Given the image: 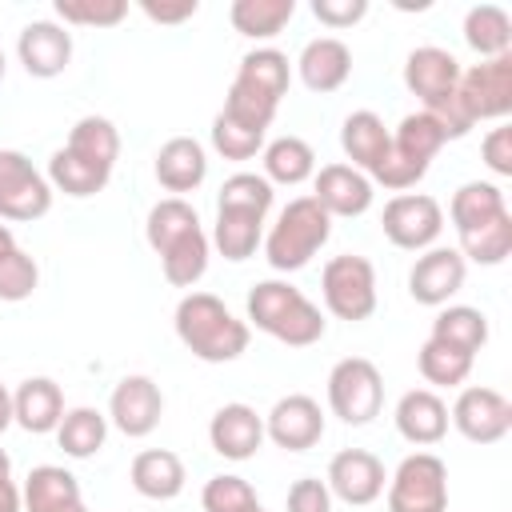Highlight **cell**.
Listing matches in <instances>:
<instances>
[{
    "label": "cell",
    "mask_w": 512,
    "mask_h": 512,
    "mask_svg": "<svg viewBox=\"0 0 512 512\" xmlns=\"http://www.w3.org/2000/svg\"><path fill=\"white\" fill-rule=\"evenodd\" d=\"M64 392L56 380L48 376H28L20 380V388L12 392V424H20L24 432L32 436H44V432H56L60 420H64Z\"/></svg>",
    "instance_id": "22"
},
{
    "label": "cell",
    "mask_w": 512,
    "mask_h": 512,
    "mask_svg": "<svg viewBox=\"0 0 512 512\" xmlns=\"http://www.w3.org/2000/svg\"><path fill=\"white\" fill-rule=\"evenodd\" d=\"M0 80H4V48H0Z\"/></svg>",
    "instance_id": "54"
},
{
    "label": "cell",
    "mask_w": 512,
    "mask_h": 512,
    "mask_svg": "<svg viewBox=\"0 0 512 512\" xmlns=\"http://www.w3.org/2000/svg\"><path fill=\"white\" fill-rule=\"evenodd\" d=\"M128 480H132V488L144 500H176L184 492L188 472H184V460L176 452H168V448H144V452H136V460L128 468Z\"/></svg>",
    "instance_id": "24"
},
{
    "label": "cell",
    "mask_w": 512,
    "mask_h": 512,
    "mask_svg": "<svg viewBox=\"0 0 512 512\" xmlns=\"http://www.w3.org/2000/svg\"><path fill=\"white\" fill-rule=\"evenodd\" d=\"M24 512H72L80 508V480L60 464H36L20 488Z\"/></svg>",
    "instance_id": "25"
},
{
    "label": "cell",
    "mask_w": 512,
    "mask_h": 512,
    "mask_svg": "<svg viewBox=\"0 0 512 512\" xmlns=\"http://www.w3.org/2000/svg\"><path fill=\"white\" fill-rule=\"evenodd\" d=\"M52 208V184L48 176L16 148H0V220L32 224L48 216Z\"/></svg>",
    "instance_id": "9"
},
{
    "label": "cell",
    "mask_w": 512,
    "mask_h": 512,
    "mask_svg": "<svg viewBox=\"0 0 512 512\" xmlns=\"http://www.w3.org/2000/svg\"><path fill=\"white\" fill-rule=\"evenodd\" d=\"M328 492L352 508H364L372 500L384 496V484H388V472H384V460L372 456L368 448H344L328 460Z\"/></svg>",
    "instance_id": "13"
},
{
    "label": "cell",
    "mask_w": 512,
    "mask_h": 512,
    "mask_svg": "<svg viewBox=\"0 0 512 512\" xmlns=\"http://www.w3.org/2000/svg\"><path fill=\"white\" fill-rule=\"evenodd\" d=\"M72 512H88V508H84V504H80V508H72Z\"/></svg>",
    "instance_id": "55"
},
{
    "label": "cell",
    "mask_w": 512,
    "mask_h": 512,
    "mask_svg": "<svg viewBox=\"0 0 512 512\" xmlns=\"http://www.w3.org/2000/svg\"><path fill=\"white\" fill-rule=\"evenodd\" d=\"M208 444L224 460H236V464L252 460L264 444V416L252 404H240V400L220 404L208 420Z\"/></svg>",
    "instance_id": "17"
},
{
    "label": "cell",
    "mask_w": 512,
    "mask_h": 512,
    "mask_svg": "<svg viewBox=\"0 0 512 512\" xmlns=\"http://www.w3.org/2000/svg\"><path fill=\"white\" fill-rule=\"evenodd\" d=\"M472 360L476 356H468V352H460V348H448V344H440V340H424L420 344V352H416V368H420V376L428 380V384H436V388H460L464 380H468V372H472Z\"/></svg>",
    "instance_id": "40"
},
{
    "label": "cell",
    "mask_w": 512,
    "mask_h": 512,
    "mask_svg": "<svg viewBox=\"0 0 512 512\" xmlns=\"http://www.w3.org/2000/svg\"><path fill=\"white\" fill-rule=\"evenodd\" d=\"M296 72L304 80L308 92H336L344 88V80L352 76V48L340 36H316L300 48L296 56Z\"/></svg>",
    "instance_id": "21"
},
{
    "label": "cell",
    "mask_w": 512,
    "mask_h": 512,
    "mask_svg": "<svg viewBox=\"0 0 512 512\" xmlns=\"http://www.w3.org/2000/svg\"><path fill=\"white\" fill-rule=\"evenodd\" d=\"M200 228V212L184 200V196H164L148 208V220H144V236L152 244V252H160L164 244H172L176 236Z\"/></svg>",
    "instance_id": "39"
},
{
    "label": "cell",
    "mask_w": 512,
    "mask_h": 512,
    "mask_svg": "<svg viewBox=\"0 0 512 512\" xmlns=\"http://www.w3.org/2000/svg\"><path fill=\"white\" fill-rule=\"evenodd\" d=\"M0 512H24L20 484L12 480V460H8L4 448H0Z\"/></svg>",
    "instance_id": "51"
},
{
    "label": "cell",
    "mask_w": 512,
    "mask_h": 512,
    "mask_svg": "<svg viewBox=\"0 0 512 512\" xmlns=\"http://www.w3.org/2000/svg\"><path fill=\"white\" fill-rule=\"evenodd\" d=\"M272 200H276V188H272L260 172H232V176L220 184L216 208H244V212L268 216Z\"/></svg>",
    "instance_id": "41"
},
{
    "label": "cell",
    "mask_w": 512,
    "mask_h": 512,
    "mask_svg": "<svg viewBox=\"0 0 512 512\" xmlns=\"http://www.w3.org/2000/svg\"><path fill=\"white\" fill-rule=\"evenodd\" d=\"M16 56H20L28 76L52 80L72 64V32L60 20H32L20 28Z\"/></svg>",
    "instance_id": "18"
},
{
    "label": "cell",
    "mask_w": 512,
    "mask_h": 512,
    "mask_svg": "<svg viewBox=\"0 0 512 512\" xmlns=\"http://www.w3.org/2000/svg\"><path fill=\"white\" fill-rule=\"evenodd\" d=\"M428 336L448 344V348H460V352L476 356L488 344V316L480 308H472V304H448V308L436 312Z\"/></svg>",
    "instance_id": "32"
},
{
    "label": "cell",
    "mask_w": 512,
    "mask_h": 512,
    "mask_svg": "<svg viewBox=\"0 0 512 512\" xmlns=\"http://www.w3.org/2000/svg\"><path fill=\"white\" fill-rule=\"evenodd\" d=\"M236 84L268 96L272 104H280L288 96V84H292V64L280 48H252L240 56V68H236Z\"/></svg>",
    "instance_id": "28"
},
{
    "label": "cell",
    "mask_w": 512,
    "mask_h": 512,
    "mask_svg": "<svg viewBox=\"0 0 512 512\" xmlns=\"http://www.w3.org/2000/svg\"><path fill=\"white\" fill-rule=\"evenodd\" d=\"M12 424V392L0 384V432Z\"/></svg>",
    "instance_id": "52"
},
{
    "label": "cell",
    "mask_w": 512,
    "mask_h": 512,
    "mask_svg": "<svg viewBox=\"0 0 512 512\" xmlns=\"http://www.w3.org/2000/svg\"><path fill=\"white\" fill-rule=\"evenodd\" d=\"M108 176H112V168H100V164L76 156L72 148H56L52 160H48V184L56 192H64V196H76V200L104 192Z\"/></svg>",
    "instance_id": "34"
},
{
    "label": "cell",
    "mask_w": 512,
    "mask_h": 512,
    "mask_svg": "<svg viewBox=\"0 0 512 512\" xmlns=\"http://www.w3.org/2000/svg\"><path fill=\"white\" fill-rule=\"evenodd\" d=\"M296 16V0H232L228 20L248 40H272Z\"/></svg>",
    "instance_id": "35"
},
{
    "label": "cell",
    "mask_w": 512,
    "mask_h": 512,
    "mask_svg": "<svg viewBox=\"0 0 512 512\" xmlns=\"http://www.w3.org/2000/svg\"><path fill=\"white\" fill-rule=\"evenodd\" d=\"M508 204H504V192L500 184L492 180H468L452 192V204H448V220L456 232H468V228H480L496 216H504Z\"/></svg>",
    "instance_id": "31"
},
{
    "label": "cell",
    "mask_w": 512,
    "mask_h": 512,
    "mask_svg": "<svg viewBox=\"0 0 512 512\" xmlns=\"http://www.w3.org/2000/svg\"><path fill=\"white\" fill-rule=\"evenodd\" d=\"M444 128L428 116V112H408L396 132H392V144H388V156L368 172L372 184H384L388 192H408L412 184L424 180L432 156L444 148Z\"/></svg>",
    "instance_id": "5"
},
{
    "label": "cell",
    "mask_w": 512,
    "mask_h": 512,
    "mask_svg": "<svg viewBox=\"0 0 512 512\" xmlns=\"http://www.w3.org/2000/svg\"><path fill=\"white\" fill-rule=\"evenodd\" d=\"M388 512H448V464L436 452H412L388 476Z\"/></svg>",
    "instance_id": "8"
},
{
    "label": "cell",
    "mask_w": 512,
    "mask_h": 512,
    "mask_svg": "<svg viewBox=\"0 0 512 512\" xmlns=\"http://www.w3.org/2000/svg\"><path fill=\"white\" fill-rule=\"evenodd\" d=\"M156 180L164 192L172 196H184V192H196L208 176V156H204V144L192 140V136H172L160 144L156 152V164H152Z\"/></svg>",
    "instance_id": "23"
},
{
    "label": "cell",
    "mask_w": 512,
    "mask_h": 512,
    "mask_svg": "<svg viewBox=\"0 0 512 512\" xmlns=\"http://www.w3.org/2000/svg\"><path fill=\"white\" fill-rule=\"evenodd\" d=\"M208 232H204V224L200 228H192V232H184V236H176L172 244H164L156 256H160V272H164V280L172 284V288H192L204 272H208Z\"/></svg>",
    "instance_id": "29"
},
{
    "label": "cell",
    "mask_w": 512,
    "mask_h": 512,
    "mask_svg": "<svg viewBox=\"0 0 512 512\" xmlns=\"http://www.w3.org/2000/svg\"><path fill=\"white\" fill-rule=\"evenodd\" d=\"M328 408L352 428H364L384 408V376L368 356H344L328 372Z\"/></svg>",
    "instance_id": "6"
},
{
    "label": "cell",
    "mask_w": 512,
    "mask_h": 512,
    "mask_svg": "<svg viewBox=\"0 0 512 512\" xmlns=\"http://www.w3.org/2000/svg\"><path fill=\"white\" fill-rule=\"evenodd\" d=\"M460 72H464L460 60L448 48H436V44H420L404 60V84L420 100V112H428L444 128V140H460V136H468L476 128L464 116L460 96H456Z\"/></svg>",
    "instance_id": "2"
},
{
    "label": "cell",
    "mask_w": 512,
    "mask_h": 512,
    "mask_svg": "<svg viewBox=\"0 0 512 512\" xmlns=\"http://www.w3.org/2000/svg\"><path fill=\"white\" fill-rule=\"evenodd\" d=\"M140 12L156 24H180V20H192L200 12L196 0H180V4H156V0H140Z\"/></svg>",
    "instance_id": "50"
},
{
    "label": "cell",
    "mask_w": 512,
    "mask_h": 512,
    "mask_svg": "<svg viewBox=\"0 0 512 512\" xmlns=\"http://www.w3.org/2000/svg\"><path fill=\"white\" fill-rule=\"evenodd\" d=\"M64 148H72L76 156H84V160H92L100 168H112L116 156H120V132H116V124L108 116H80L72 124Z\"/></svg>",
    "instance_id": "38"
},
{
    "label": "cell",
    "mask_w": 512,
    "mask_h": 512,
    "mask_svg": "<svg viewBox=\"0 0 512 512\" xmlns=\"http://www.w3.org/2000/svg\"><path fill=\"white\" fill-rule=\"evenodd\" d=\"M468 260L456 248H428L416 256L408 272V296L424 308H444L460 288H464Z\"/></svg>",
    "instance_id": "16"
},
{
    "label": "cell",
    "mask_w": 512,
    "mask_h": 512,
    "mask_svg": "<svg viewBox=\"0 0 512 512\" xmlns=\"http://www.w3.org/2000/svg\"><path fill=\"white\" fill-rule=\"evenodd\" d=\"M12 248H16V236H12V228H8V224H0V256H4V252H12Z\"/></svg>",
    "instance_id": "53"
},
{
    "label": "cell",
    "mask_w": 512,
    "mask_h": 512,
    "mask_svg": "<svg viewBox=\"0 0 512 512\" xmlns=\"http://www.w3.org/2000/svg\"><path fill=\"white\" fill-rule=\"evenodd\" d=\"M108 440V416L96 408H68L60 428H56V444L64 448V456L72 460H88L104 448Z\"/></svg>",
    "instance_id": "36"
},
{
    "label": "cell",
    "mask_w": 512,
    "mask_h": 512,
    "mask_svg": "<svg viewBox=\"0 0 512 512\" xmlns=\"http://www.w3.org/2000/svg\"><path fill=\"white\" fill-rule=\"evenodd\" d=\"M392 420H396V432L416 448H432L448 436V404L432 388H408L396 400Z\"/></svg>",
    "instance_id": "20"
},
{
    "label": "cell",
    "mask_w": 512,
    "mask_h": 512,
    "mask_svg": "<svg viewBox=\"0 0 512 512\" xmlns=\"http://www.w3.org/2000/svg\"><path fill=\"white\" fill-rule=\"evenodd\" d=\"M264 136H268V132L244 128V124H236V120L224 116V112H216V120H212V148H216L224 160H252L256 152H264Z\"/></svg>",
    "instance_id": "44"
},
{
    "label": "cell",
    "mask_w": 512,
    "mask_h": 512,
    "mask_svg": "<svg viewBox=\"0 0 512 512\" xmlns=\"http://www.w3.org/2000/svg\"><path fill=\"white\" fill-rule=\"evenodd\" d=\"M288 512H332V492L316 476H300L288 488Z\"/></svg>",
    "instance_id": "48"
},
{
    "label": "cell",
    "mask_w": 512,
    "mask_h": 512,
    "mask_svg": "<svg viewBox=\"0 0 512 512\" xmlns=\"http://www.w3.org/2000/svg\"><path fill=\"white\" fill-rule=\"evenodd\" d=\"M312 16L324 28H352L368 16V0H312Z\"/></svg>",
    "instance_id": "47"
},
{
    "label": "cell",
    "mask_w": 512,
    "mask_h": 512,
    "mask_svg": "<svg viewBox=\"0 0 512 512\" xmlns=\"http://www.w3.org/2000/svg\"><path fill=\"white\" fill-rule=\"evenodd\" d=\"M252 512H264V508H252Z\"/></svg>",
    "instance_id": "56"
},
{
    "label": "cell",
    "mask_w": 512,
    "mask_h": 512,
    "mask_svg": "<svg viewBox=\"0 0 512 512\" xmlns=\"http://www.w3.org/2000/svg\"><path fill=\"white\" fill-rule=\"evenodd\" d=\"M248 324L260 328L264 336L288 344V348H308L324 336V312L288 280H260L248 292Z\"/></svg>",
    "instance_id": "3"
},
{
    "label": "cell",
    "mask_w": 512,
    "mask_h": 512,
    "mask_svg": "<svg viewBox=\"0 0 512 512\" xmlns=\"http://www.w3.org/2000/svg\"><path fill=\"white\" fill-rule=\"evenodd\" d=\"M60 24H84V28H116L128 16L124 0H56Z\"/></svg>",
    "instance_id": "45"
},
{
    "label": "cell",
    "mask_w": 512,
    "mask_h": 512,
    "mask_svg": "<svg viewBox=\"0 0 512 512\" xmlns=\"http://www.w3.org/2000/svg\"><path fill=\"white\" fill-rule=\"evenodd\" d=\"M448 424L472 444H496L512 432V404L496 388L468 384V388H460V396L448 412Z\"/></svg>",
    "instance_id": "12"
},
{
    "label": "cell",
    "mask_w": 512,
    "mask_h": 512,
    "mask_svg": "<svg viewBox=\"0 0 512 512\" xmlns=\"http://www.w3.org/2000/svg\"><path fill=\"white\" fill-rule=\"evenodd\" d=\"M480 156H484V164H488L496 176H512V128H508V124L492 128V132L484 136V144H480Z\"/></svg>",
    "instance_id": "49"
},
{
    "label": "cell",
    "mask_w": 512,
    "mask_h": 512,
    "mask_svg": "<svg viewBox=\"0 0 512 512\" xmlns=\"http://www.w3.org/2000/svg\"><path fill=\"white\" fill-rule=\"evenodd\" d=\"M36 284H40V264L20 244L0 256V300L20 304V300H28L36 292Z\"/></svg>",
    "instance_id": "43"
},
{
    "label": "cell",
    "mask_w": 512,
    "mask_h": 512,
    "mask_svg": "<svg viewBox=\"0 0 512 512\" xmlns=\"http://www.w3.org/2000/svg\"><path fill=\"white\" fill-rule=\"evenodd\" d=\"M380 228H384V236L396 248H404V252H428V248H436V240L444 232V208L428 192H396L384 204Z\"/></svg>",
    "instance_id": "10"
},
{
    "label": "cell",
    "mask_w": 512,
    "mask_h": 512,
    "mask_svg": "<svg viewBox=\"0 0 512 512\" xmlns=\"http://www.w3.org/2000/svg\"><path fill=\"white\" fill-rule=\"evenodd\" d=\"M312 200L328 212V216H344V220H352V216H364L368 208H372V200H376V184L360 172V168H352V164H324L316 176H312Z\"/></svg>",
    "instance_id": "19"
},
{
    "label": "cell",
    "mask_w": 512,
    "mask_h": 512,
    "mask_svg": "<svg viewBox=\"0 0 512 512\" xmlns=\"http://www.w3.org/2000/svg\"><path fill=\"white\" fill-rule=\"evenodd\" d=\"M320 292H324V308L336 320H368L376 312V268L368 256L344 252L332 256L320 272Z\"/></svg>",
    "instance_id": "7"
},
{
    "label": "cell",
    "mask_w": 512,
    "mask_h": 512,
    "mask_svg": "<svg viewBox=\"0 0 512 512\" xmlns=\"http://www.w3.org/2000/svg\"><path fill=\"white\" fill-rule=\"evenodd\" d=\"M464 44L480 60L508 56V48H512V20H508V12L500 4H476V8H468V16H464Z\"/></svg>",
    "instance_id": "33"
},
{
    "label": "cell",
    "mask_w": 512,
    "mask_h": 512,
    "mask_svg": "<svg viewBox=\"0 0 512 512\" xmlns=\"http://www.w3.org/2000/svg\"><path fill=\"white\" fill-rule=\"evenodd\" d=\"M276 108L280 104H272L268 96H260V92H252V88H244V84H236L232 80V88H228V96H224V116H232L236 124H244V128H256V132H268L272 128V116H276Z\"/></svg>",
    "instance_id": "46"
},
{
    "label": "cell",
    "mask_w": 512,
    "mask_h": 512,
    "mask_svg": "<svg viewBox=\"0 0 512 512\" xmlns=\"http://www.w3.org/2000/svg\"><path fill=\"white\" fill-rule=\"evenodd\" d=\"M160 416H164V392H160V384H156L152 376L132 372V376H124V380L112 388V396H108V420H112L124 436H132V440L156 432Z\"/></svg>",
    "instance_id": "14"
},
{
    "label": "cell",
    "mask_w": 512,
    "mask_h": 512,
    "mask_svg": "<svg viewBox=\"0 0 512 512\" xmlns=\"http://www.w3.org/2000/svg\"><path fill=\"white\" fill-rule=\"evenodd\" d=\"M180 344L204 364H228L248 352L252 328L212 292H184L172 312Z\"/></svg>",
    "instance_id": "1"
},
{
    "label": "cell",
    "mask_w": 512,
    "mask_h": 512,
    "mask_svg": "<svg viewBox=\"0 0 512 512\" xmlns=\"http://www.w3.org/2000/svg\"><path fill=\"white\" fill-rule=\"evenodd\" d=\"M460 236V256L472 260V264H484V268H496L508 260L512 252V212L480 224V228H468V232H456Z\"/></svg>",
    "instance_id": "37"
},
{
    "label": "cell",
    "mask_w": 512,
    "mask_h": 512,
    "mask_svg": "<svg viewBox=\"0 0 512 512\" xmlns=\"http://www.w3.org/2000/svg\"><path fill=\"white\" fill-rule=\"evenodd\" d=\"M264 180L268 184H288V188H296V184H304L308 176H316V152H312V144L308 140H300V136H276V140H268L264 144Z\"/></svg>",
    "instance_id": "30"
},
{
    "label": "cell",
    "mask_w": 512,
    "mask_h": 512,
    "mask_svg": "<svg viewBox=\"0 0 512 512\" xmlns=\"http://www.w3.org/2000/svg\"><path fill=\"white\" fill-rule=\"evenodd\" d=\"M320 436H324V412L304 392L280 396L264 416V440H272L284 452H308L312 444H320Z\"/></svg>",
    "instance_id": "15"
},
{
    "label": "cell",
    "mask_w": 512,
    "mask_h": 512,
    "mask_svg": "<svg viewBox=\"0 0 512 512\" xmlns=\"http://www.w3.org/2000/svg\"><path fill=\"white\" fill-rule=\"evenodd\" d=\"M388 144H392V132L384 128V120L376 112L360 108V112L344 116V124H340V148L352 160V168H360L364 176L388 156Z\"/></svg>",
    "instance_id": "26"
},
{
    "label": "cell",
    "mask_w": 512,
    "mask_h": 512,
    "mask_svg": "<svg viewBox=\"0 0 512 512\" xmlns=\"http://www.w3.org/2000/svg\"><path fill=\"white\" fill-rule=\"evenodd\" d=\"M200 508L204 512H252V508H260V500H256V492H252V484L244 476L220 472V476H212L204 484Z\"/></svg>",
    "instance_id": "42"
},
{
    "label": "cell",
    "mask_w": 512,
    "mask_h": 512,
    "mask_svg": "<svg viewBox=\"0 0 512 512\" xmlns=\"http://www.w3.org/2000/svg\"><path fill=\"white\" fill-rule=\"evenodd\" d=\"M460 108L472 124L480 120H504L512 112V52L508 56H492L472 64L468 72H460L456 84Z\"/></svg>",
    "instance_id": "11"
},
{
    "label": "cell",
    "mask_w": 512,
    "mask_h": 512,
    "mask_svg": "<svg viewBox=\"0 0 512 512\" xmlns=\"http://www.w3.org/2000/svg\"><path fill=\"white\" fill-rule=\"evenodd\" d=\"M208 244H216V252L224 260L240 264L264 244V216L244 212V208H216V224H212Z\"/></svg>",
    "instance_id": "27"
},
{
    "label": "cell",
    "mask_w": 512,
    "mask_h": 512,
    "mask_svg": "<svg viewBox=\"0 0 512 512\" xmlns=\"http://www.w3.org/2000/svg\"><path fill=\"white\" fill-rule=\"evenodd\" d=\"M332 236V216L312 200V196H296L280 208L276 224L264 236V260L276 272H300L312 264V256L328 244Z\"/></svg>",
    "instance_id": "4"
}]
</instances>
